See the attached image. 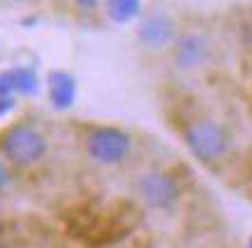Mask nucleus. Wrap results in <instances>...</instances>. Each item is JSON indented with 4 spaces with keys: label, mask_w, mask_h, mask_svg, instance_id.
<instances>
[{
    "label": "nucleus",
    "mask_w": 252,
    "mask_h": 248,
    "mask_svg": "<svg viewBox=\"0 0 252 248\" xmlns=\"http://www.w3.org/2000/svg\"><path fill=\"white\" fill-rule=\"evenodd\" d=\"M9 74H12L14 93H19V95H37L39 93V77L32 68L19 65V68H12Z\"/></svg>",
    "instance_id": "1a4fd4ad"
},
{
    "label": "nucleus",
    "mask_w": 252,
    "mask_h": 248,
    "mask_svg": "<svg viewBox=\"0 0 252 248\" xmlns=\"http://www.w3.org/2000/svg\"><path fill=\"white\" fill-rule=\"evenodd\" d=\"M0 153L16 167H28L39 163L46 153V140L32 125H12L0 137Z\"/></svg>",
    "instance_id": "f257e3e1"
},
{
    "label": "nucleus",
    "mask_w": 252,
    "mask_h": 248,
    "mask_svg": "<svg viewBox=\"0 0 252 248\" xmlns=\"http://www.w3.org/2000/svg\"><path fill=\"white\" fill-rule=\"evenodd\" d=\"M79 7H84V9H93V7H97V2L99 0H74Z\"/></svg>",
    "instance_id": "ddd939ff"
},
{
    "label": "nucleus",
    "mask_w": 252,
    "mask_h": 248,
    "mask_svg": "<svg viewBox=\"0 0 252 248\" xmlns=\"http://www.w3.org/2000/svg\"><path fill=\"white\" fill-rule=\"evenodd\" d=\"M245 248H252V237L248 239V244H245Z\"/></svg>",
    "instance_id": "4468645a"
},
{
    "label": "nucleus",
    "mask_w": 252,
    "mask_h": 248,
    "mask_svg": "<svg viewBox=\"0 0 252 248\" xmlns=\"http://www.w3.org/2000/svg\"><path fill=\"white\" fill-rule=\"evenodd\" d=\"M86 151L99 165H118L130 155L132 140L121 128L102 125V128L91 130L88 140H86Z\"/></svg>",
    "instance_id": "7ed1b4c3"
},
{
    "label": "nucleus",
    "mask_w": 252,
    "mask_h": 248,
    "mask_svg": "<svg viewBox=\"0 0 252 248\" xmlns=\"http://www.w3.org/2000/svg\"><path fill=\"white\" fill-rule=\"evenodd\" d=\"M211 58V42L201 33H183L171 44V61L178 70L192 72L206 65Z\"/></svg>",
    "instance_id": "39448f33"
},
{
    "label": "nucleus",
    "mask_w": 252,
    "mask_h": 248,
    "mask_svg": "<svg viewBox=\"0 0 252 248\" xmlns=\"http://www.w3.org/2000/svg\"><path fill=\"white\" fill-rule=\"evenodd\" d=\"M107 16L118 26L132 24L141 16V0H104Z\"/></svg>",
    "instance_id": "6e6552de"
},
{
    "label": "nucleus",
    "mask_w": 252,
    "mask_h": 248,
    "mask_svg": "<svg viewBox=\"0 0 252 248\" xmlns=\"http://www.w3.org/2000/svg\"><path fill=\"white\" fill-rule=\"evenodd\" d=\"M12 181V174H9V170H7V165L5 163H0V188H5Z\"/></svg>",
    "instance_id": "f8f14e48"
},
{
    "label": "nucleus",
    "mask_w": 252,
    "mask_h": 248,
    "mask_svg": "<svg viewBox=\"0 0 252 248\" xmlns=\"http://www.w3.org/2000/svg\"><path fill=\"white\" fill-rule=\"evenodd\" d=\"M176 35V21L167 12H148V14L139 21L137 28V39L139 44H144L146 49H153V51H160L164 47H171Z\"/></svg>",
    "instance_id": "423d86ee"
},
{
    "label": "nucleus",
    "mask_w": 252,
    "mask_h": 248,
    "mask_svg": "<svg viewBox=\"0 0 252 248\" xmlns=\"http://www.w3.org/2000/svg\"><path fill=\"white\" fill-rule=\"evenodd\" d=\"M139 195L146 202V207L155 211H169L174 209L181 200V186L171 174L167 172H148L139 181Z\"/></svg>",
    "instance_id": "20e7f679"
},
{
    "label": "nucleus",
    "mask_w": 252,
    "mask_h": 248,
    "mask_svg": "<svg viewBox=\"0 0 252 248\" xmlns=\"http://www.w3.org/2000/svg\"><path fill=\"white\" fill-rule=\"evenodd\" d=\"M14 107H16L14 95H0V116H5V114L12 111Z\"/></svg>",
    "instance_id": "9b49d317"
},
{
    "label": "nucleus",
    "mask_w": 252,
    "mask_h": 248,
    "mask_svg": "<svg viewBox=\"0 0 252 248\" xmlns=\"http://www.w3.org/2000/svg\"><path fill=\"white\" fill-rule=\"evenodd\" d=\"M0 95H14V86H12V74H9V70L0 72Z\"/></svg>",
    "instance_id": "9d476101"
},
{
    "label": "nucleus",
    "mask_w": 252,
    "mask_h": 248,
    "mask_svg": "<svg viewBox=\"0 0 252 248\" xmlns=\"http://www.w3.org/2000/svg\"><path fill=\"white\" fill-rule=\"evenodd\" d=\"M46 88H49V102L58 111H67L77 102V77L69 74L67 70H51L46 77Z\"/></svg>",
    "instance_id": "0eeeda50"
},
{
    "label": "nucleus",
    "mask_w": 252,
    "mask_h": 248,
    "mask_svg": "<svg viewBox=\"0 0 252 248\" xmlns=\"http://www.w3.org/2000/svg\"><path fill=\"white\" fill-rule=\"evenodd\" d=\"M185 144L199 163H218L229 151V132L218 121L201 118L185 130Z\"/></svg>",
    "instance_id": "f03ea898"
}]
</instances>
